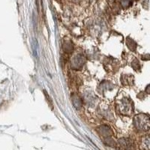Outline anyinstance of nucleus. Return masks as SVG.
I'll use <instances>...</instances> for the list:
<instances>
[{
  "instance_id": "obj_1",
  "label": "nucleus",
  "mask_w": 150,
  "mask_h": 150,
  "mask_svg": "<svg viewBox=\"0 0 150 150\" xmlns=\"http://www.w3.org/2000/svg\"><path fill=\"white\" fill-rule=\"evenodd\" d=\"M134 123L140 130L147 131L150 128V118L144 114L137 115L134 119Z\"/></svg>"
},
{
  "instance_id": "obj_2",
  "label": "nucleus",
  "mask_w": 150,
  "mask_h": 150,
  "mask_svg": "<svg viewBox=\"0 0 150 150\" xmlns=\"http://www.w3.org/2000/svg\"><path fill=\"white\" fill-rule=\"evenodd\" d=\"M140 149L143 150H150V137H143L140 143Z\"/></svg>"
},
{
  "instance_id": "obj_3",
  "label": "nucleus",
  "mask_w": 150,
  "mask_h": 150,
  "mask_svg": "<svg viewBox=\"0 0 150 150\" xmlns=\"http://www.w3.org/2000/svg\"><path fill=\"white\" fill-rule=\"evenodd\" d=\"M119 143H120L121 147H122L123 148L125 149H131L132 147H133V144H132L131 141L130 140L127 139H123L120 140H119Z\"/></svg>"
},
{
  "instance_id": "obj_4",
  "label": "nucleus",
  "mask_w": 150,
  "mask_h": 150,
  "mask_svg": "<svg viewBox=\"0 0 150 150\" xmlns=\"http://www.w3.org/2000/svg\"><path fill=\"white\" fill-rule=\"evenodd\" d=\"M147 92H148V93L150 94V85L149 86H147Z\"/></svg>"
}]
</instances>
